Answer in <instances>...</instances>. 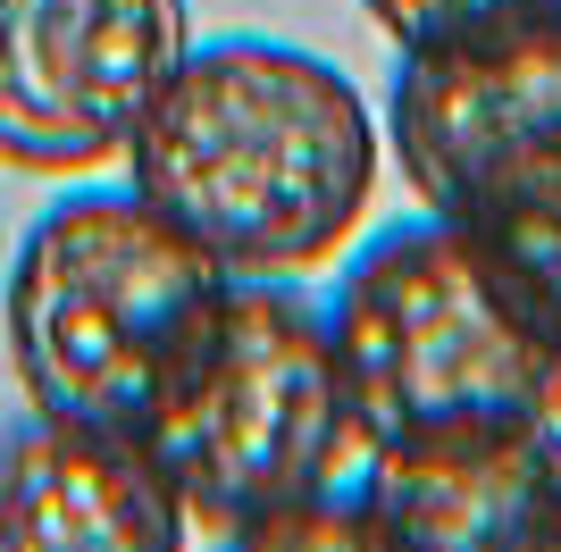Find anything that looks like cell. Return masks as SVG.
Masks as SVG:
<instances>
[{
  "label": "cell",
  "mask_w": 561,
  "mask_h": 552,
  "mask_svg": "<svg viewBox=\"0 0 561 552\" xmlns=\"http://www.w3.org/2000/svg\"><path fill=\"white\" fill-rule=\"evenodd\" d=\"M386 43L411 50V43H436V34H461V25H486V18H512V9H553V0H360Z\"/></svg>",
  "instance_id": "10"
},
{
  "label": "cell",
  "mask_w": 561,
  "mask_h": 552,
  "mask_svg": "<svg viewBox=\"0 0 561 552\" xmlns=\"http://www.w3.org/2000/svg\"><path fill=\"white\" fill-rule=\"evenodd\" d=\"M234 276L135 184H84L25 227L9 260V368L25 411L151 436Z\"/></svg>",
  "instance_id": "3"
},
{
  "label": "cell",
  "mask_w": 561,
  "mask_h": 552,
  "mask_svg": "<svg viewBox=\"0 0 561 552\" xmlns=\"http://www.w3.org/2000/svg\"><path fill=\"white\" fill-rule=\"evenodd\" d=\"M453 218L486 243V260L512 276V294L537 310V326L561 344V135L537 142L528 160L494 168Z\"/></svg>",
  "instance_id": "9"
},
{
  "label": "cell",
  "mask_w": 561,
  "mask_h": 552,
  "mask_svg": "<svg viewBox=\"0 0 561 552\" xmlns=\"http://www.w3.org/2000/svg\"><path fill=\"white\" fill-rule=\"evenodd\" d=\"M319 310L360 452L561 418V344L453 209L377 227Z\"/></svg>",
  "instance_id": "2"
},
{
  "label": "cell",
  "mask_w": 561,
  "mask_h": 552,
  "mask_svg": "<svg viewBox=\"0 0 561 552\" xmlns=\"http://www.w3.org/2000/svg\"><path fill=\"white\" fill-rule=\"evenodd\" d=\"M377 126L427 209H461L494 168L561 135V0L394 50Z\"/></svg>",
  "instance_id": "6"
},
{
  "label": "cell",
  "mask_w": 561,
  "mask_h": 552,
  "mask_svg": "<svg viewBox=\"0 0 561 552\" xmlns=\"http://www.w3.org/2000/svg\"><path fill=\"white\" fill-rule=\"evenodd\" d=\"M344 494L360 519V544L561 552V418L360 452Z\"/></svg>",
  "instance_id": "7"
},
{
  "label": "cell",
  "mask_w": 561,
  "mask_h": 552,
  "mask_svg": "<svg viewBox=\"0 0 561 552\" xmlns=\"http://www.w3.org/2000/svg\"><path fill=\"white\" fill-rule=\"evenodd\" d=\"M193 519L135 427L25 411L0 427V552H168Z\"/></svg>",
  "instance_id": "8"
},
{
  "label": "cell",
  "mask_w": 561,
  "mask_h": 552,
  "mask_svg": "<svg viewBox=\"0 0 561 552\" xmlns=\"http://www.w3.org/2000/svg\"><path fill=\"white\" fill-rule=\"evenodd\" d=\"M151 452L168 460L193 536L218 544H268L294 510L328 503L360 444L319 294L294 276H234L151 418Z\"/></svg>",
  "instance_id": "4"
},
{
  "label": "cell",
  "mask_w": 561,
  "mask_h": 552,
  "mask_svg": "<svg viewBox=\"0 0 561 552\" xmlns=\"http://www.w3.org/2000/svg\"><path fill=\"white\" fill-rule=\"evenodd\" d=\"M369 92L335 59L268 34H218L176 59L126 142V184L227 276H310L377 202Z\"/></svg>",
  "instance_id": "1"
},
{
  "label": "cell",
  "mask_w": 561,
  "mask_h": 552,
  "mask_svg": "<svg viewBox=\"0 0 561 552\" xmlns=\"http://www.w3.org/2000/svg\"><path fill=\"white\" fill-rule=\"evenodd\" d=\"M193 50V0H0V168L93 176Z\"/></svg>",
  "instance_id": "5"
}]
</instances>
